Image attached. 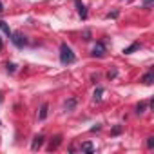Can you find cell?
I'll return each mask as SVG.
<instances>
[{"label": "cell", "instance_id": "obj_23", "mask_svg": "<svg viewBox=\"0 0 154 154\" xmlns=\"http://www.w3.org/2000/svg\"><path fill=\"white\" fill-rule=\"evenodd\" d=\"M4 49V42H2V38H0V51Z\"/></svg>", "mask_w": 154, "mask_h": 154}, {"label": "cell", "instance_id": "obj_11", "mask_svg": "<svg viewBox=\"0 0 154 154\" xmlns=\"http://www.w3.org/2000/svg\"><path fill=\"white\" fill-rule=\"evenodd\" d=\"M147 107H149V105H147L145 102H141V103H138V105H136V114H138V116H140V114H143V112L147 111Z\"/></svg>", "mask_w": 154, "mask_h": 154}, {"label": "cell", "instance_id": "obj_13", "mask_svg": "<svg viewBox=\"0 0 154 154\" xmlns=\"http://www.w3.org/2000/svg\"><path fill=\"white\" fill-rule=\"evenodd\" d=\"M0 29H2V31L8 35V36H11V29H9V26H8V24L2 20V18H0Z\"/></svg>", "mask_w": 154, "mask_h": 154}, {"label": "cell", "instance_id": "obj_6", "mask_svg": "<svg viewBox=\"0 0 154 154\" xmlns=\"http://www.w3.org/2000/svg\"><path fill=\"white\" fill-rule=\"evenodd\" d=\"M141 82H143L145 85H152V82H154V69H149V71L141 76Z\"/></svg>", "mask_w": 154, "mask_h": 154}, {"label": "cell", "instance_id": "obj_17", "mask_svg": "<svg viewBox=\"0 0 154 154\" xmlns=\"http://www.w3.org/2000/svg\"><path fill=\"white\" fill-rule=\"evenodd\" d=\"M152 4H154V0H143V9H150Z\"/></svg>", "mask_w": 154, "mask_h": 154}, {"label": "cell", "instance_id": "obj_1", "mask_svg": "<svg viewBox=\"0 0 154 154\" xmlns=\"http://www.w3.org/2000/svg\"><path fill=\"white\" fill-rule=\"evenodd\" d=\"M74 60H76V56H74L72 49L65 42L60 44V62H62V65H71V63H74Z\"/></svg>", "mask_w": 154, "mask_h": 154}, {"label": "cell", "instance_id": "obj_20", "mask_svg": "<svg viewBox=\"0 0 154 154\" xmlns=\"http://www.w3.org/2000/svg\"><path fill=\"white\" fill-rule=\"evenodd\" d=\"M116 74H118L116 71H109V72H107V78H109V80H111V78H116Z\"/></svg>", "mask_w": 154, "mask_h": 154}, {"label": "cell", "instance_id": "obj_16", "mask_svg": "<svg viewBox=\"0 0 154 154\" xmlns=\"http://www.w3.org/2000/svg\"><path fill=\"white\" fill-rule=\"evenodd\" d=\"M122 131H123V127H122V125H116V127H112L111 134H112V136H118V134H122Z\"/></svg>", "mask_w": 154, "mask_h": 154}, {"label": "cell", "instance_id": "obj_5", "mask_svg": "<svg viewBox=\"0 0 154 154\" xmlns=\"http://www.w3.org/2000/svg\"><path fill=\"white\" fill-rule=\"evenodd\" d=\"M44 141H45V136L44 134H36L35 138H33V143H31V149L33 150H38L42 145H44Z\"/></svg>", "mask_w": 154, "mask_h": 154}, {"label": "cell", "instance_id": "obj_18", "mask_svg": "<svg viewBox=\"0 0 154 154\" xmlns=\"http://www.w3.org/2000/svg\"><path fill=\"white\" fill-rule=\"evenodd\" d=\"M147 149H154V138H147Z\"/></svg>", "mask_w": 154, "mask_h": 154}, {"label": "cell", "instance_id": "obj_3", "mask_svg": "<svg viewBox=\"0 0 154 154\" xmlns=\"http://www.w3.org/2000/svg\"><path fill=\"white\" fill-rule=\"evenodd\" d=\"M105 53H107V45H105V42H103V40L96 42V45L93 47V56H94V58H103Z\"/></svg>", "mask_w": 154, "mask_h": 154}, {"label": "cell", "instance_id": "obj_4", "mask_svg": "<svg viewBox=\"0 0 154 154\" xmlns=\"http://www.w3.org/2000/svg\"><path fill=\"white\" fill-rule=\"evenodd\" d=\"M62 141H63V138H62V134H56V136H53L51 138V141H49V152H53V150H56L60 145H62Z\"/></svg>", "mask_w": 154, "mask_h": 154}, {"label": "cell", "instance_id": "obj_25", "mask_svg": "<svg viewBox=\"0 0 154 154\" xmlns=\"http://www.w3.org/2000/svg\"><path fill=\"white\" fill-rule=\"evenodd\" d=\"M2 100H4V94H2V93H0V103H2Z\"/></svg>", "mask_w": 154, "mask_h": 154}, {"label": "cell", "instance_id": "obj_15", "mask_svg": "<svg viewBox=\"0 0 154 154\" xmlns=\"http://www.w3.org/2000/svg\"><path fill=\"white\" fill-rule=\"evenodd\" d=\"M6 71L13 74V72L17 71V65H15V63H11V62H8V63H6Z\"/></svg>", "mask_w": 154, "mask_h": 154}, {"label": "cell", "instance_id": "obj_21", "mask_svg": "<svg viewBox=\"0 0 154 154\" xmlns=\"http://www.w3.org/2000/svg\"><path fill=\"white\" fill-rule=\"evenodd\" d=\"M107 18H118V11H112V13H109V15H107Z\"/></svg>", "mask_w": 154, "mask_h": 154}, {"label": "cell", "instance_id": "obj_19", "mask_svg": "<svg viewBox=\"0 0 154 154\" xmlns=\"http://www.w3.org/2000/svg\"><path fill=\"white\" fill-rule=\"evenodd\" d=\"M84 36H85L84 40H87V42H89V40H91V31H89V29H85V31H84Z\"/></svg>", "mask_w": 154, "mask_h": 154}, {"label": "cell", "instance_id": "obj_10", "mask_svg": "<svg viewBox=\"0 0 154 154\" xmlns=\"http://www.w3.org/2000/svg\"><path fill=\"white\" fill-rule=\"evenodd\" d=\"M82 150L87 152V154H91V152H94V147H93L91 141H85V143H82Z\"/></svg>", "mask_w": 154, "mask_h": 154}, {"label": "cell", "instance_id": "obj_7", "mask_svg": "<svg viewBox=\"0 0 154 154\" xmlns=\"http://www.w3.org/2000/svg\"><path fill=\"white\" fill-rule=\"evenodd\" d=\"M76 11H78V15H80V18H82V20H85V18H87V8L80 2V0H76Z\"/></svg>", "mask_w": 154, "mask_h": 154}, {"label": "cell", "instance_id": "obj_12", "mask_svg": "<svg viewBox=\"0 0 154 154\" xmlns=\"http://www.w3.org/2000/svg\"><path fill=\"white\" fill-rule=\"evenodd\" d=\"M74 107H76V98H69V100L65 102V109H67V111H72Z\"/></svg>", "mask_w": 154, "mask_h": 154}, {"label": "cell", "instance_id": "obj_22", "mask_svg": "<svg viewBox=\"0 0 154 154\" xmlns=\"http://www.w3.org/2000/svg\"><path fill=\"white\" fill-rule=\"evenodd\" d=\"M100 129H102V125H94V127L91 129V132H96V131H100Z\"/></svg>", "mask_w": 154, "mask_h": 154}, {"label": "cell", "instance_id": "obj_14", "mask_svg": "<svg viewBox=\"0 0 154 154\" xmlns=\"http://www.w3.org/2000/svg\"><path fill=\"white\" fill-rule=\"evenodd\" d=\"M102 94H103V89H102V87H96V91H94V94H93L94 102H100V100H102Z\"/></svg>", "mask_w": 154, "mask_h": 154}, {"label": "cell", "instance_id": "obj_2", "mask_svg": "<svg viewBox=\"0 0 154 154\" xmlns=\"http://www.w3.org/2000/svg\"><path fill=\"white\" fill-rule=\"evenodd\" d=\"M11 42H13V45H17L18 49H22V47H26L27 45V38H26V35L24 33H20V31H11Z\"/></svg>", "mask_w": 154, "mask_h": 154}, {"label": "cell", "instance_id": "obj_8", "mask_svg": "<svg viewBox=\"0 0 154 154\" xmlns=\"http://www.w3.org/2000/svg\"><path fill=\"white\" fill-rule=\"evenodd\" d=\"M47 112H49V103H42L40 112H38V120H45L47 118Z\"/></svg>", "mask_w": 154, "mask_h": 154}, {"label": "cell", "instance_id": "obj_24", "mask_svg": "<svg viewBox=\"0 0 154 154\" xmlns=\"http://www.w3.org/2000/svg\"><path fill=\"white\" fill-rule=\"evenodd\" d=\"M4 11V6H2V0H0V13H2Z\"/></svg>", "mask_w": 154, "mask_h": 154}, {"label": "cell", "instance_id": "obj_9", "mask_svg": "<svg viewBox=\"0 0 154 154\" xmlns=\"http://www.w3.org/2000/svg\"><path fill=\"white\" fill-rule=\"evenodd\" d=\"M140 47H141V44H140V42H134V44H131L129 47H125V49H123V53H125V54H131V53L138 51Z\"/></svg>", "mask_w": 154, "mask_h": 154}]
</instances>
